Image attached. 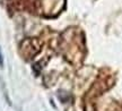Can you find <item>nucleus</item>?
Instances as JSON below:
<instances>
[{"mask_svg": "<svg viewBox=\"0 0 122 111\" xmlns=\"http://www.w3.org/2000/svg\"><path fill=\"white\" fill-rule=\"evenodd\" d=\"M4 65V59H2V54H1V51H0V67H2Z\"/></svg>", "mask_w": 122, "mask_h": 111, "instance_id": "f257e3e1", "label": "nucleus"}]
</instances>
